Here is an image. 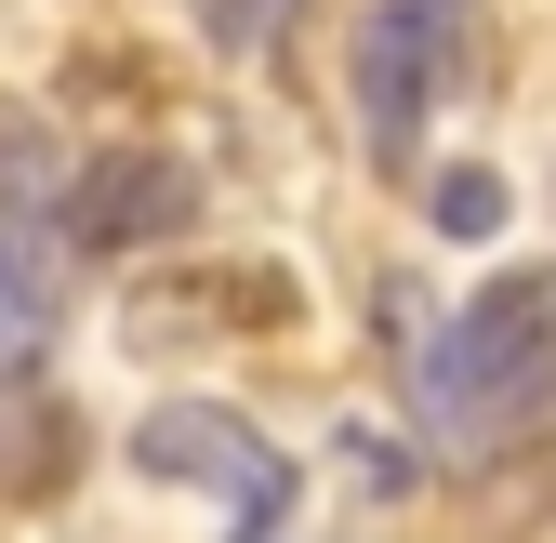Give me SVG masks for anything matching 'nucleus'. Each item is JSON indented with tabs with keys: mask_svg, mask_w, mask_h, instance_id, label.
I'll return each mask as SVG.
<instances>
[{
	"mask_svg": "<svg viewBox=\"0 0 556 543\" xmlns=\"http://www.w3.org/2000/svg\"><path fill=\"white\" fill-rule=\"evenodd\" d=\"M80 464V412H53L27 371H0V504H40Z\"/></svg>",
	"mask_w": 556,
	"mask_h": 543,
	"instance_id": "39448f33",
	"label": "nucleus"
},
{
	"mask_svg": "<svg viewBox=\"0 0 556 543\" xmlns=\"http://www.w3.org/2000/svg\"><path fill=\"white\" fill-rule=\"evenodd\" d=\"M66 252H173L186 226H199V173L173 160V147H93L80 173H66Z\"/></svg>",
	"mask_w": 556,
	"mask_h": 543,
	"instance_id": "20e7f679",
	"label": "nucleus"
},
{
	"mask_svg": "<svg viewBox=\"0 0 556 543\" xmlns=\"http://www.w3.org/2000/svg\"><path fill=\"white\" fill-rule=\"evenodd\" d=\"M66 173H80L66 132H53L40 106L0 93V226H53V213H66Z\"/></svg>",
	"mask_w": 556,
	"mask_h": 543,
	"instance_id": "423d86ee",
	"label": "nucleus"
},
{
	"mask_svg": "<svg viewBox=\"0 0 556 543\" xmlns=\"http://www.w3.org/2000/svg\"><path fill=\"white\" fill-rule=\"evenodd\" d=\"M53 239L40 226H0V371H40V345H53Z\"/></svg>",
	"mask_w": 556,
	"mask_h": 543,
	"instance_id": "0eeeda50",
	"label": "nucleus"
},
{
	"mask_svg": "<svg viewBox=\"0 0 556 543\" xmlns=\"http://www.w3.org/2000/svg\"><path fill=\"white\" fill-rule=\"evenodd\" d=\"M464 66H477V0H371V27H358V132H371V160L425 147V119L464 93Z\"/></svg>",
	"mask_w": 556,
	"mask_h": 543,
	"instance_id": "7ed1b4c3",
	"label": "nucleus"
},
{
	"mask_svg": "<svg viewBox=\"0 0 556 543\" xmlns=\"http://www.w3.org/2000/svg\"><path fill=\"white\" fill-rule=\"evenodd\" d=\"M556 412V265H491L425 345V425L451 451H491Z\"/></svg>",
	"mask_w": 556,
	"mask_h": 543,
	"instance_id": "f257e3e1",
	"label": "nucleus"
},
{
	"mask_svg": "<svg viewBox=\"0 0 556 543\" xmlns=\"http://www.w3.org/2000/svg\"><path fill=\"white\" fill-rule=\"evenodd\" d=\"M425 213H438V239H504V173H491V160L438 173V186H425Z\"/></svg>",
	"mask_w": 556,
	"mask_h": 543,
	"instance_id": "1a4fd4ad",
	"label": "nucleus"
},
{
	"mask_svg": "<svg viewBox=\"0 0 556 543\" xmlns=\"http://www.w3.org/2000/svg\"><path fill=\"white\" fill-rule=\"evenodd\" d=\"M186 14H199V40H213V53H292V27H305V0H186Z\"/></svg>",
	"mask_w": 556,
	"mask_h": 543,
	"instance_id": "6e6552de",
	"label": "nucleus"
},
{
	"mask_svg": "<svg viewBox=\"0 0 556 543\" xmlns=\"http://www.w3.org/2000/svg\"><path fill=\"white\" fill-rule=\"evenodd\" d=\"M132 464H147L160 491H213L226 543H278V517H292V451L252 412H226V397H160V412L132 425Z\"/></svg>",
	"mask_w": 556,
	"mask_h": 543,
	"instance_id": "f03ea898",
	"label": "nucleus"
}]
</instances>
